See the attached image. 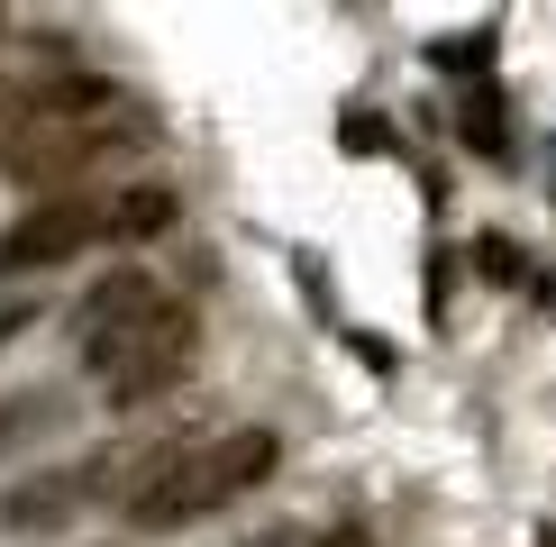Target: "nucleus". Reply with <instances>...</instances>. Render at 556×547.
Masks as SVG:
<instances>
[{
    "instance_id": "nucleus-1",
    "label": "nucleus",
    "mask_w": 556,
    "mask_h": 547,
    "mask_svg": "<svg viewBox=\"0 0 556 547\" xmlns=\"http://www.w3.org/2000/svg\"><path fill=\"white\" fill-rule=\"evenodd\" d=\"M283 466V438L274 429H256V420H228L211 447L192 456V466H174L165 484H155L147 501H137V530H192V520H211V511H228L238 493H256L265 474Z\"/></svg>"
},
{
    "instance_id": "nucleus-2",
    "label": "nucleus",
    "mask_w": 556,
    "mask_h": 547,
    "mask_svg": "<svg viewBox=\"0 0 556 547\" xmlns=\"http://www.w3.org/2000/svg\"><path fill=\"white\" fill-rule=\"evenodd\" d=\"M137 137L147 128H137L128 110H110V119H18V137L0 147V174L28 182L37 201H55V192H83V174L128 165Z\"/></svg>"
},
{
    "instance_id": "nucleus-3",
    "label": "nucleus",
    "mask_w": 556,
    "mask_h": 547,
    "mask_svg": "<svg viewBox=\"0 0 556 547\" xmlns=\"http://www.w3.org/2000/svg\"><path fill=\"white\" fill-rule=\"evenodd\" d=\"M219 429H228V420H219L211 402H201V410H174V420H147V429H119L101 456H83V493H91V501H119V511H137V501L165 484L174 466H192V456L211 447Z\"/></svg>"
},
{
    "instance_id": "nucleus-4",
    "label": "nucleus",
    "mask_w": 556,
    "mask_h": 547,
    "mask_svg": "<svg viewBox=\"0 0 556 547\" xmlns=\"http://www.w3.org/2000/svg\"><path fill=\"white\" fill-rule=\"evenodd\" d=\"M192 356H201V310L165 292V302H155V310L128 329V347L101 365V393H110V410H128V420H137L147 402H165L174 383L192 374Z\"/></svg>"
},
{
    "instance_id": "nucleus-5",
    "label": "nucleus",
    "mask_w": 556,
    "mask_h": 547,
    "mask_svg": "<svg viewBox=\"0 0 556 547\" xmlns=\"http://www.w3.org/2000/svg\"><path fill=\"white\" fill-rule=\"evenodd\" d=\"M91 238H101V201H91V192L28 201V211L0 228V274H46V265H64V256H83Z\"/></svg>"
},
{
    "instance_id": "nucleus-6",
    "label": "nucleus",
    "mask_w": 556,
    "mask_h": 547,
    "mask_svg": "<svg viewBox=\"0 0 556 547\" xmlns=\"http://www.w3.org/2000/svg\"><path fill=\"white\" fill-rule=\"evenodd\" d=\"M155 302H165V283H155L147 265H119V274H101V283L83 292V310H74V347H83L91 374H101V365L128 347V329H137Z\"/></svg>"
},
{
    "instance_id": "nucleus-7",
    "label": "nucleus",
    "mask_w": 556,
    "mask_h": 547,
    "mask_svg": "<svg viewBox=\"0 0 556 547\" xmlns=\"http://www.w3.org/2000/svg\"><path fill=\"white\" fill-rule=\"evenodd\" d=\"M83 466H55V474H18L10 493H0V530H64V520L83 511Z\"/></svg>"
},
{
    "instance_id": "nucleus-8",
    "label": "nucleus",
    "mask_w": 556,
    "mask_h": 547,
    "mask_svg": "<svg viewBox=\"0 0 556 547\" xmlns=\"http://www.w3.org/2000/svg\"><path fill=\"white\" fill-rule=\"evenodd\" d=\"M174 219H182L174 182H119V192L101 201V238L110 246H147V238H165Z\"/></svg>"
},
{
    "instance_id": "nucleus-9",
    "label": "nucleus",
    "mask_w": 556,
    "mask_h": 547,
    "mask_svg": "<svg viewBox=\"0 0 556 547\" xmlns=\"http://www.w3.org/2000/svg\"><path fill=\"white\" fill-rule=\"evenodd\" d=\"M55 420H64V393H10V402H0V456L28 447L37 429H55Z\"/></svg>"
},
{
    "instance_id": "nucleus-10",
    "label": "nucleus",
    "mask_w": 556,
    "mask_h": 547,
    "mask_svg": "<svg viewBox=\"0 0 556 547\" xmlns=\"http://www.w3.org/2000/svg\"><path fill=\"white\" fill-rule=\"evenodd\" d=\"M18 119H28V82H0V147L18 137Z\"/></svg>"
},
{
    "instance_id": "nucleus-11",
    "label": "nucleus",
    "mask_w": 556,
    "mask_h": 547,
    "mask_svg": "<svg viewBox=\"0 0 556 547\" xmlns=\"http://www.w3.org/2000/svg\"><path fill=\"white\" fill-rule=\"evenodd\" d=\"M483 274H502V283H511V274H520V246H502V238H483Z\"/></svg>"
},
{
    "instance_id": "nucleus-12",
    "label": "nucleus",
    "mask_w": 556,
    "mask_h": 547,
    "mask_svg": "<svg viewBox=\"0 0 556 547\" xmlns=\"http://www.w3.org/2000/svg\"><path fill=\"white\" fill-rule=\"evenodd\" d=\"M466 137H475V147H493V137H502V110H493V101H475V119H466Z\"/></svg>"
},
{
    "instance_id": "nucleus-13",
    "label": "nucleus",
    "mask_w": 556,
    "mask_h": 547,
    "mask_svg": "<svg viewBox=\"0 0 556 547\" xmlns=\"http://www.w3.org/2000/svg\"><path fill=\"white\" fill-rule=\"evenodd\" d=\"M301 547H375L365 530H319V538H301Z\"/></svg>"
}]
</instances>
